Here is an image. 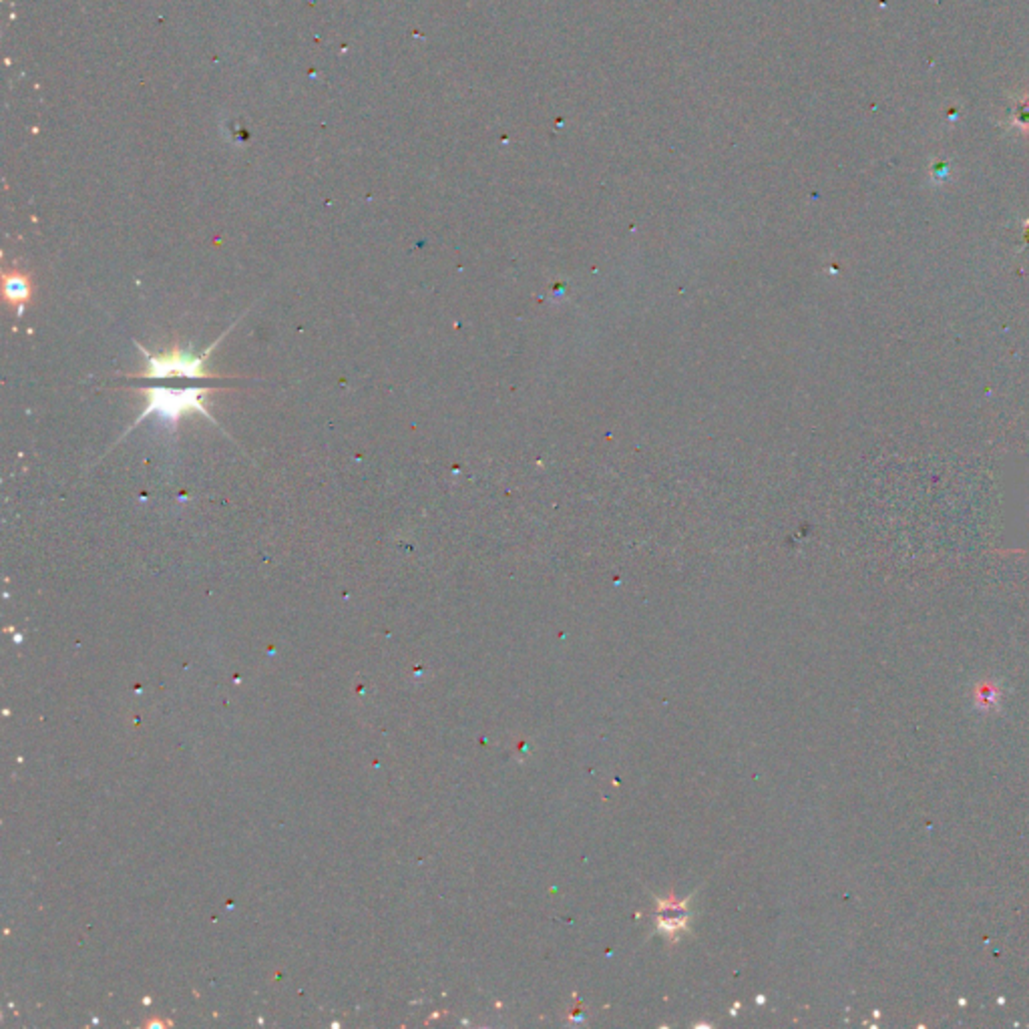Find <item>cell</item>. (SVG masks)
<instances>
[{
	"label": "cell",
	"instance_id": "2",
	"mask_svg": "<svg viewBox=\"0 0 1029 1029\" xmlns=\"http://www.w3.org/2000/svg\"><path fill=\"white\" fill-rule=\"evenodd\" d=\"M139 397L145 398V407L142 410V415L137 416V420L133 423L129 430H133L139 426L142 420H145L147 416H159L163 425H167V428L175 430L177 423L187 415H201L205 418L213 420V416L210 415V410H205L203 407V398L210 395L211 388H185V390H175V388H139ZM215 423V420H213ZM129 430L125 435H129ZM123 435V436H125Z\"/></svg>",
	"mask_w": 1029,
	"mask_h": 1029
},
{
	"label": "cell",
	"instance_id": "1",
	"mask_svg": "<svg viewBox=\"0 0 1029 1029\" xmlns=\"http://www.w3.org/2000/svg\"><path fill=\"white\" fill-rule=\"evenodd\" d=\"M236 326V324H233ZM231 326V328H233ZM230 328V330H231ZM228 330V332H230ZM226 332V334H228ZM226 334H221L218 340H215L210 348H205L201 354H193L191 350H183L180 344H173L170 350L167 352H149L145 350L142 344H137L139 352H142L143 357V368L135 372V374H129L127 378H149V380H155V378H170V377H185V378H221L218 374H213L208 368V360L211 357V352L215 350V346L221 342V338Z\"/></svg>",
	"mask_w": 1029,
	"mask_h": 1029
},
{
	"label": "cell",
	"instance_id": "3",
	"mask_svg": "<svg viewBox=\"0 0 1029 1029\" xmlns=\"http://www.w3.org/2000/svg\"><path fill=\"white\" fill-rule=\"evenodd\" d=\"M3 296L5 302L11 304L18 314H23L24 306L31 302L33 298V282L31 278L18 272V270H3Z\"/></svg>",
	"mask_w": 1029,
	"mask_h": 1029
}]
</instances>
